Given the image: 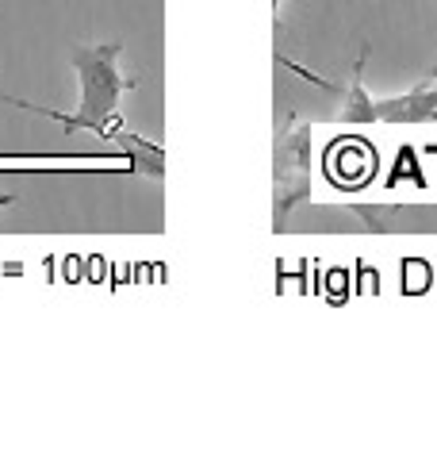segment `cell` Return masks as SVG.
Listing matches in <instances>:
<instances>
[{
    "instance_id": "1",
    "label": "cell",
    "mask_w": 437,
    "mask_h": 461,
    "mask_svg": "<svg viewBox=\"0 0 437 461\" xmlns=\"http://www.w3.org/2000/svg\"><path fill=\"white\" fill-rule=\"evenodd\" d=\"M120 50H123V42H96V47L73 50V74L81 81V100L73 112L39 108V104H27V100L8 96V93H0V104L39 112V115H47V120L62 123V131H93L96 139H111L115 147H120V139H123L120 96L138 85L135 77H123L120 66H115L120 62Z\"/></svg>"
},
{
    "instance_id": "2",
    "label": "cell",
    "mask_w": 437,
    "mask_h": 461,
    "mask_svg": "<svg viewBox=\"0 0 437 461\" xmlns=\"http://www.w3.org/2000/svg\"><path fill=\"white\" fill-rule=\"evenodd\" d=\"M311 123L291 115L272 147V230H284L288 215L311 200Z\"/></svg>"
},
{
    "instance_id": "3",
    "label": "cell",
    "mask_w": 437,
    "mask_h": 461,
    "mask_svg": "<svg viewBox=\"0 0 437 461\" xmlns=\"http://www.w3.org/2000/svg\"><path fill=\"white\" fill-rule=\"evenodd\" d=\"M437 123V58L426 81L399 96H380L372 100V123Z\"/></svg>"
},
{
    "instance_id": "4",
    "label": "cell",
    "mask_w": 437,
    "mask_h": 461,
    "mask_svg": "<svg viewBox=\"0 0 437 461\" xmlns=\"http://www.w3.org/2000/svg\"><path fill=\"white\" fill-rule=\"evenodd\" d=\"M369 230H437V204H353Z\"/></svg>"
},
{
    "instance_id": "5",
    "label": "cell",
    "mask_w": 437,
    "mask_h": 461,
    "mask_svg": "<svg viewBox=\"0 0 437 461\" xmlns=\"http://www.w3.org/2000/svg\"><path fill=\"white\" fill-rule=\"evenodd\" d=\"M361 69H364V54H361V62L353 69V81H349L345 104L338 112V120H345V123H372V96L364 93V85H361Z\"/></svg>"
},
{
    "instance_id": "6",
    "label": "cell",
    "mask_w": 437,
    "mask_h": 461,
    "mask_svg": "<svg viewBox=\"0 0 437 461\" xmlns=\"http://www.w3.org/2000/svg\"><path fill=\"white\" fill-rule=\"evenodd\" d=\"M12 204H16V193H0V212L12 208Z\"/></svg>"
}]
</instances>
